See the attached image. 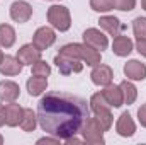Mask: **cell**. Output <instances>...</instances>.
<instances>
[{
    "label": "cell",
    "instance_id": "484cf974",
    "mask_svg": "<svg viewBox=\"0 0 146 145\" xmlns=\"http://www.w3.org/2000/svg\"><path fill=\"white\" fill-rule=\"evenodd\" d=\"M51 72L49 65L42 60H37L36 63H33V75H39V77H48Z\"/></svg>",
    "mask_w": 146,
    "mask_h": 145
},
{
    "label": "cell",
    "instance_id": "7c38bea8",
    "mask_svg": "<svg viewBox=\"0 0 146 145\" xmlns=\"http://www.w3.org/2000/svg\"><path fill=\"white\" fill-rule=\"evenodd\" d=\"M102 96L104 99L109 103V106H114V108H119L122 106L124 103V97H122V91L119 85H106V89L102 91Z\"/></svg>",
    "mask_w": 146,
    "mask_h": 145
},
{
    "label": "cell",
    "instance_id": "cb8c5ba5",
    "mask_svg": "<svg viewBox=\"0 0 146 145\" xmlns=\"http://www.w3.org/2000/svg\"><path fill=\"white\" fill-rule=\"evenodd\" d=\"M133 29L138 39H146V17H138L133 21Z\"/></svg>",
    "mask_w": 146,
    "mask_h": 145
},
{
    "label": "cell",
    "instance_id": "7402d4cb",
    "mask_svg": "<svg viewBox=\"0 0 146 145\" xmlns=\"http://www.w3.org/2000/svg\"><path fill=\"white\" fill-rule=\"evenodd\" d=\"M121 91H122V97H124V103L126 104H133L134 101H136V87L131 84V82H127V80H124V82H121Z\"/></svg>",
    "mask_w": 146,
    "mask_h": 145
},
{
    "label": "cell",
    "instance_id": "277c9868",
    "mask_svg": "<svg viewBox=\"0 0 146 145\" xmlns=\"http://www.w3.org/2000/svg\"><path fill=\"white\" fill-rule=\"evenodd\" d=\"M48 21L60 31H68L70 29V12L66 7L61 5H53L48 10Z\"/></svg>",
    "mask_w": 146,
    "mask_h": 145
},
{
    "label": "cell",
    "instance_id": "d6a6232c",
    "mask_svg": "<svg viewBox=\"0 0 146 145\" xmlns=\"http://www.w3.org/2000/svg\"><path fill=\"white\" fill-rule=\"evenodd\" d=\"M2 60H3V55H2V51H0V62H2Z\"/></svg>",
    "mask_w": 146,
    "mask_h": 145
},
{
    "label": "cell",
    "instance_id": "6da1fadb",
    "mask_svg": "<svg viewBox=\"0 0 146 145\" xmlns=\"http://www.w3.org/2000/svg\"><path fill=\"white\" fill-rule=\"evenodd\" d=\"M88 118L87 101L68 92H48L37 104L39 126L60 140L80 133Z\"/></svg>",
    "mask_w": 146,
    "mask_h": 145
},
{
    "label": "cell",
    "instance_id": "5b68a950",
    "mask_svg": "<svg viewBox=\"0 0 146 145\" xmlns=\"http://www.w3.org/2000/svg\"><path fill=\"white\" fill-rule=\"evenodd\" d=\"M82 133H83V138L88 142V144H104V130L102 126L99 125V121L95 118H88L82 128Z\"/></svg>",
    "mask_w": 146,
    "mask_h": 145
},
{
    "label": "cell",
    "instance_id": "603a6c76",
    "mask_svg": "<svg viewBox=\"0 0 146 145\" xmlns=\"http://www.w3.org/2000/svg\"><path fill=\"white\" fill-rule=\"evenodd\" d=\"M36 123H37L36 114L31 109H24V114H22V119H21V128L24 132H33L36 128Z\"/></svg>",
    "mask_w": 146,
    "mask_h": 145
},
{
    "label": "cell",
    "instance_id": "5bb4252c",
    "mask_svg": "<svg viewBox=\"0 0 146 145\" xmlns=\"http://www.w3.org/2000/svg\"><path fill=\"white\" fill-rule=\"evenodd\" d=\"M124 73L127 75V79L133 80H145L146 79V65L139 63L138 60H131L124 65Z\"/></svg>",
    "mask_w": 146,
    "mask_h": 145
},
{
    "label": "cell",
    "instance_id": "9c48e42d",
    "mask_svg": "<svg viewBox=\"0 0 146 145\" xmlns=\"http://www.w3.org/2000/svg\"><path fill=\"white\" fill-rule=\"evenodd\" d=\"M31 15H33V7L27 2L19 0L10 5V17L15 22H27L31 19Z\"/></svg>",
    "mask_w": 146,
    "mask_h": 145
},
{
    "label": "cell",
    "instance_id": "d6986e66",
    "mask_svg": "<svg viewBox=\"0 0 146 145\" xmlns=\"http://www.w3.org/2000/svg\"><path fill=\"white\" fill-rule=\"evenodd\" d=\"M48 87V79L46 77H39V75H33L27 80V91L31 96H39L46 91Z\"/></svg>",
    "mask_w": 146,
    "mask_h": 145
},
{
    "label": "cell",
    "instance_id": "7a4b0ae2",
    "mask_svg": "<svg viewBox=\"0 0 146 145\" xmlns=\"http://www.w3.org/2000/svg\"><path fill=\"white\" fill-rule=\"evenodd\" d=\"M60 53L75 56V58H78L82 62H87V65H90V67H97L100 63L99 51L87 46V44H66V46H63L60 50Z\"/></svg>",
    "mask_w": 146,
    "mask_h": 145
},
{
    "label": "cell",
    "instance_id": "836d02e7",
    "mask_svg": "<svg viewBox=\"0 0 146 145\" xmlns=\"http://www.w3.org/2000/svg\"><path fill=\"white\" fill-rule=\"evenodd\" d=\"M2 142H3V138H2V135H0V144H2Z\"/></svg>",
    "mask_w": 146,
    "mask_h": 145
},
{
    "label": "cell",
    "instance_id": "e0dca14e",
    "mask_svg": "<svg viewBox=\"0 0 146 145\" xmlns=\"http://www.w3.org/2000/svg\"><path fill=\"white\" fill-rule=\"evenodd\" d=\"M21 70H22V63L14 56L7 55L0 62V72L3 75H17V73H21Z\"/></svg>",
    "mask_w": 146,
    "mask_h": 145
},
{
    "label": "cell",
    "instance_id": "4fadbf2b",
    "mask_svg": "<svg viewBox=\"0 0 146 145\" xmlns=\"http://www.w3.org/2000/svg\"><path fill=\"white\" fill-rule=\"evenodd\" d=\"M115 128H117V133L121 137H133L134 132H136V125H134V121H133V118H131L129 113H122L121 114Z\"/></svg>",
    "mask_w": 146,
    "mask_h": 145
},
{
    "label": "cell",
    "instance_id": "30bf717a",
    "mask_svg": "<svg viewBox=\"0 0 146 145\" xmlns=\"http://www.w3.org/2000/svg\"><path fill=\"white\" fill-rule=\"evenodd\" d=\"M17 60L22 65H33V63H36L37 60H41V51L37 50L33 43L31 44H24L17 51Z\"/></svg>",
    "mask_w": 146,
    "mask_h": 145
},
{
    "label": "cell",
    "instance_id": "44dd1931",
    "mask_svg": "<svg viewBox=\"0 0 146 145\" xmlns=\"http://www.w3.org/2000/svg\"><path fill=\"white\" fill-rule=\"evenodd\" d=\"M99 24H100V28L102 29H106L109 34L112 36H117V33H119V29H121V24H119V19L117 17H102L100 21H99Z\"/></svg>",
    "mask_w": 146,
    "mask_h": 145
},
{
    "label": "cell",
    "instance_id": "3957f363",
    "mask_svg": "<svg viewBox=\"0 0 146 145\" xmlns=\"http://www.w3.org/2000/svg\"><path fill=\"white\" fill-rule=\"evenodd\" d=\"M90 104H92L94 113H95V119L99 121V125L102 126V130L107 132L112 126V114H110V111H109V103L104 99L102 92L94 94L92 99H90Z\"/></svg>",
    "mask_w": 146,
    "mask_h": 145
},
{
    "label": "cell",
    "instance_id": "ffe728a7",
    "mask_svg": "<svg viewBox=\"0 0 146 145\" xmlns=\"http://www.w3.org/2000/svg\"><path fill=\"white\" fill-rule=\"evenodd\" d=\"M15 43V31L12 26L9 24H2L0 26V46L3 48H10Z\"/></svg>",
    "mask_w": 146,
    "mask_h": 145
},
{
    "label": "cell",
    "instance_id": "f546056e",
    "mask_svg": "<svg viewBox=\"0 0 146 145\" xmlns=\"http://www.w3.org/2000/svg\"><path fill=\"white\" fill-rule=\"evenodd\" d=\"M37 144H60V138L54 137V138H39Z\"/></svg>",
    "mask_w": 146,
    "mask_h": 145
},
{
    "label": "cell",
    "instance_id": "f1b7e54d",
    "mask_svg": "<svg viewBox=\"0 0 146 145\" xmlns=\"http://www.w3.org/2000/svg\"><path fill=\"white\" fill-rule=\"evenodd\" d=\"M136 48H138V51H139L143 56H146V39H138Z\"/></svg>",
    "mask_w": 146,
    "mask_h": 145
},
{
    "label": "cell",
    "instance_id": "4dcf8cb0",
    "mask_svg": "<svg viewBox=\"0 0 146 145\" xmlns=\"http://www.w3.org/2000/svg\"><path fill=\"white\" fill-rule=\"evenodd\" d=\"M5 125V104H0V126Z\"/></svg>",
    "mask_w": 146,
    "mask_h": 145
},
{
    "label": "cell",
    "instance_id": "9a60e30c",
    "mask_svg": "<svg viewBox=\"0 0 146 145\" xmlns=\"http://www.w3.org/2000/svg\"><path fill=\"white\" fill-rule=\"evenodd\" d=\"M19 97V85L10 80L0 82V99L5 103H14Z\"/></svg>",
    "mask_w": 146,
    "mask_h": 145
},
{
    "label": "cell",
    "instance_id": "8992f818",
    "mask_svg": "<svg viewBox=\"0 0 146 145\" xmlns=\"http://www.w3.org/2000/svg\"><path fill=\"white\" fill-rule=\"evenodd\" d=\"M54 63H56V67L60 68V72L63 75H68L72 72H82V68H83L82 60H78L75 56H70V55H63V53H60L54 58Z\"/></svg>",
    "mask_w": 146,
    "mask_h": 145
},
{
    "label": "cell",
    "instance_id": "d4e9b609",
    "mask_svg": "<svg viewBox=\"0 0 146 145\" xmlns=\"http://www.w3.org/2000/svg\"><path fill=\"white\" fill-rule=\"evenodd\" d=\"M90 7L97 12H107L114 9V0H90Z\"/></svg>",
    "mask_w": 146,
    "mask_h": 145
},
{
    "label": "cell",
    "instance_id": "4316f807",
    "mask_svg": "<svg viewBox=\"0 0 146 145\" xmlns=\"http://www.w3.org/2000/svg\"><path fill=\"white\" fill-rule=\"evenodd\" d=\"M136 5V0H114V9L119 10H133Z\"/></svg>",
    "mask_w": 146,
    "mask_h": 145
},
{
    "label": "cell",
    "instance_id": "52a82bcc",
    "mask_svg": "<svg viewBox=\"0 0 146 145\" xmlns=\"http://www.w3.org/2000/svg\"><path fill=\"white\" fill-rule=\"evenodd\" d=\"M54 39H56V34H54V31L51 29V28H39L36 33H34V38H33V44L36 46L39 51H42V50H46V48H49L53 43H54Z\"/></svg>",
    "mask_w": 146,
    "mask_h": 145
},
{
    "label": "cell",
    "instance_id": "8fae6325",
    "mask_svg": "<svg viewBox=\"0 0 146 145\" xmlns=\"http://www.w3.org/2000/svg\"><path fill=\"white\" fill-rule=\"evenodd\" d=\"M22 114H24V109L21 108L19 104H15V101L5 104V123H7L9 126H17V125H21Z\"/></svg>",
    "mask_w": 146,
    "mask_h": 145
},
{
    "label": "cell",
    "instance_id": "ac0fdd59",
    "mask_svg": "<svg viewBox=\"0 0 146 145\" xmlns=\"http://www.w3.org/2000/svg\"><path fill=\"white\" fill-rule=\"evenodd\" d=\"M112 50H114V53L117 56H127L133 51V41L127 36H117L114 39Z\"/></svg>",
    "mask_w": 146,
    "mask_h": 145
},
{
    "label": "cell",
    "instance_id": "1f68e13d",
    "mask_svg": "<svg viewBox=\"0 0 146 145\" xmlns=\"http://www.w3.org/2000/svg\"><path fill=\"white\" fill-rule=\"evenodd\" d=\"M141 5H143V9L146 10V0H141Z\"/></svg>",
    "mask_w": 146,
    "mask_h": 145
},
{
    "label": "cell",
    "instance_id": "2e32d148",
    "mask_svg": "<svg viewBox=\"0 0 146 145\" xmlns=\"http://www.w3.org/2000/svg\"><path fill=\"white\" fill-rule=\"evenodd\" d=\"M90 77H92V82L95 85H109L110 80H112V70L107 65H97L92 70Z\"/></svg>",
    "mask_w": 146,
    "mask_h": 145
},
{
    "label": "cell",
    "instance_id": "83f0119b",
    "mask_svg": "<svg viewBox=\"0 0 146 145\" xmlns=\"http://www.w3.org/2000/svg\"><path fill=\"white\" fill-rule=\"evenodd\" d=\"M138 116H139V123H141L143 126H146V104H143V106L139 108Z\"/></svg>",
    "mask_w": 146,
    "mask_h": 145
},
{
    "label": "cell",
    "instance_id": "ba28073f",
    "mask_svg": "<svg viewBox=\"0 0 146 145\" xmlns=\"http://www.w3.org/2000/svg\"><path fill=\"white\" fill-rule=\"evenodd\" d=\"M83 41H85V44L87 46H90V48H94V50H106L107 48V44H109V41H107V36H104L99 29H87L85 33H83Z\"/></svg>",
    "mask_w": 146,
    "mask_h": 145
}]
</instances>
